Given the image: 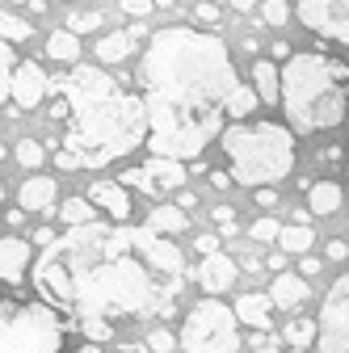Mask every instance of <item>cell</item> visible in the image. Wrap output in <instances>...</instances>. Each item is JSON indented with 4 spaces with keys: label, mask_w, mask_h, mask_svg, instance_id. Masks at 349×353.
I'll list each match as a JSON object with an SVG mask.
<instances>
[{
    "label": "cell",
    "mask_w": 349,
    "mask_h": 353,
    "mask_svg": "<svg viewBox=\"0 0 349 353\" xmlns=\"http://www.w3.org/2000/svg\"><path fill=\"white\" fill-rule=\"evenodd\" d=\"M42 303L72 320L84 341H110L122 320H160L186 290V256L152 228H68L34 261Z\"/></svg>",
    "instance_id": "1"
},
{
    "label": "cell",
    "mask_w": 349,
    "mask_h": 353,
    "mask_svg": "<svg viewBox=\"0 0 349 353\" xmlns=\"http://www.w3.org/2000/svg\"><path fill=\"white\" fill-rule=\"evenodd\" d=\"M240 88L228 42L210 30L164 26L139 59V97L148 110V152L164 160H198L223 135L232 93Z\"/></svg>",
    "instance_id": "2"
},
{
    "label": "cell",
    "mask_w": 349,
    "mask_h": 353,
    "mask_svg": "<svg viewBox=\"0 0 349 353\" xmlns=\"http://www.w3.org/2000/svg\"><path fill=\"white\" fill-rule=\"evenodd\" d=\"M51 88L68 101V130L55 148V164L76 168H101L130 152L148 148V110L143 97H130L126 88L97 63H76L72 72L55 76Z\"/></svg>",
    "instance_id": "3"
},
{
    "label": "cell",
    "mask_w": 349,
    "mask_h": 353,
    "mask_svg": "<svg viewBox=\"0 0 349 353\" xmlns=\"http://www.w3.org/2000/svg\"><path fill=\"white\" fill-rule=\"evenodd\" d=\"M282 118L295 135L337 130L349 118V63L324 51H295L282 68Z\"/></svg>",
    "instance_id": "4"
},
{
    "label": "cell",
    "mask_w": 349,
    "mask_h": 353,
    "mask_svg": "<svg viewBox=\"0 0 349 353\" xmlns=\"http://www.w3.org/2000/svg\"><path fill=\"white\" fill-rule=\"evenodd\" d=\"M219 143L236 185L248 190L278 185L295 168V130L286 122H232L219 135Z\"/></svg>",
    "instance_id": "5"
},
{
    "label": "cell",
    "mask_w": 349,
    "mask_h": 353,
    "mask_svg": "<svg viewBox=\"0 0 349 353\" xmlns=\"http://www.w3.org/2000/svg\"><path fill=\"white\" fill-rule=\"evenodd\" d=\"M68 324L51 303L0 299V353H63Z\"/></svg>",
    "instance_id": "6"
},
{
    "label": "cell",
    "mask_w": 349,
    "mask_h": 353,
    "mask_svg": "<svg viewBox=\"0 0 349 353\" xmlns=\"http://www.w3.org/2000/svg\"><path fill=\"white\" fill-rule=\"evenodd\" d=\"M186 353H240V316L219 299H198L177 332Z\"/></svg>",
    "instance_id": "7"
},
{
    "label": "cell",
    "mask_w": 349,
    "mask_h": 353,
    "mask_svg": "<svg viewBox=\"0 0 349 353\" xmlns=\"http://www.w3.org/2000/svg\"><path fill=\"white\" fill-rule=\"evenodd\" d=\"M316 324H320V341H316L320 353H349V274H341L328 286Z\"/></svg>",
    "instance_id": "8"
},
{
    "label": "cell",
    "mask_w": 349,
    "mask_h": 353,
    "mask_svg": "<svg viewBox=\"0 0 349 353\" xmlns=\"http://www.w3.org/2000/svg\"><path fill=\"white\" fill-rule=\"evenodd\" d=\"M186 176H190V164L186 160H164V156H152L148 164H135L122 172V185L126 190H139L148 198H164L172 190H186Z\"/></svg>",
    "instance_id": "9"
},
{
    "label": "cell",
    "mask_w": 349,
    "mask_h": 353,
    "mask_svg": "<svg viewBox=\"0 0 349 353\" xmlns=\"http://www.w3.org/2000/svg\"><path fill=\"white\" fill-rule=\"evenodd\" d=\"M295 13L312 34L349 47V0H295Z\"/></svg>",
    "instance_id": "10"
},
{
    "label": "cell",
    "mask_w": 349,
    "mask_h": 353,
    "mask_svg": "<svg viewBox=\"0 0 349 353\" xmlns=\"http://www.w3.org/2000/svg\"><path fill=\"white\" fill-rule=\"evenodd\" d=\"M51 93V76L42 72V63H17V76H13V105L17 110H26V114H34L38 105H42V97Z\"/></svg>",
    "instance_id": "11"
},
{
    "label": "cell",
    "mask_w": 349,
    "mask_h": 353,
    "mask_svg": "<svg viewBox=\"0 0 349 353\" xmlns=\"http://www.w3.org/2000/svg\"><path fill=\"white\" fill-rule=\"evenodd\" d=\"M236 261L228 256V252H210V256H202V265H198V286L206 290V294H228L232 286H236Z\"/></svg>",
    "instance_id": "12"
},
{
    "label": "cell",
    "mask_w": 349,
    "mask_h": 353,
    "mask_svg": "<svg viewBox=\"0 0 349 353\" xmlns=\"http://www.w3.org/2000/svg\"><path fill=\"white\" fill-rule=\"evenodd\" d=\"M30 261H34V244L21 240V236H5L0 240V282L17 286L30 270Z\"/></svg>",
    "instance_id": "13"
},
{
    "label": "cell",
    "mask_w": 349,
    "mask_h": 353,
    "mask_svg": "<svg viewBox=\"0 0 349 353\" xmlns=\"http://www.w3.org/2000/svg\"><path fill=\"white\" fill-rule=\"evenodd\" d=\"M97 210H106L114 223H126L130 219V198H126V185L122 181H93V190L84 194Z\"/></svg>",
    "instance_id": "14"
},
{
    "label": "cell",
    "mask_w": 349,
    "mask_h": 353,
    "mask_svg": "<svg viewBox=\"0 0 349 353\" xmlns=\"http://www.w3.org/2000/svg\"><path fill=\"white\" fill-rule=\"evenodd\" d=\"M55 194H59L55 176H30V181H21V190H17V206L30 210V214L51 210L55 206Z\"/></svg>",
    "instance_id": "15"
},
{
    "label": "cell",
    "mask_w": 349,
    "mask_h": 353,
    "mask_svg": "<svg viewBox=\"0 0 349 353\" xmlns=\"http://www.w3.org/2000/svg\"><path fill=\"white\" fill-rule=\"evenodd\" d=\"M274 294H261V290H248V294H240L236 299V316H240V324H248V328H270V320H274Z\"/></svg>",
    "instance_id": "16"
},
{
    "label": "cell",
    "mask_w": 349,
    "mask_h": 353,
    "mask_svg": "<svg viewBox=\"0 0 349 353\" xmlns=\"http://www.w3.org/2000/svg\"><path fill=\"white\" fill-rule=\"evenodd\" d=\"M270 294H274V303L278 307H286V312H299L303 303L312 299V286H308V278H295V274H278L274 278V286H270Z\"/></svg>",
    "instance_id": "17"
},
{
    "label": "cell",
    "mask_w": 349,
    "mask_h": 353,
    "mask_svg": "<svg viewBox=\"0 0 349 353\" xmlns=\"http://www.w3.org/2000/svg\"><path fill=\"white\" fill-rule=\"evenodd\" d=\"M143 228H152V232H160V236H177V232H190V210H181V206H164V202H156L152 210H148V223Z\"/></svg>",
    "instance_id": "18"
},
{
    "label": "cell",
    "mask_w": 349,
    "mask_h": 353,
    "mask_svg": "<svg viewBox=\"0 0 349 353\" xmlns=\"http://www.w3.org/2000/svg\"><path fill=\"white\" fill-rule=\"evenodd\" d=\"M252 88L266 105H282V72L270 59H252Z\"/></svg>",
    "instance_id": "19"
},
{
    "label": "cell",
    "mask_w": 349,
    "mask_h": 353,
    "mask_svg": "<svg viewBox=\"0 0 349 353\" xmlns=\"http://www.w3.org/2000/svg\"><path fill=\"white\" fill-rule=\"evenodd\" d=\"M130 51H135V34H130V30H114V34H106L97 42V59L101 63H126Z\"/></svg>",
    "instance_id": "20"
},
{
    "label": "cell",
    "mask_w": 349,
    "mask_h": 353,
    "mask_svg": "<svg viewBox=\"0 0 349 353\" xmlns=\"http://www.w3.org/2000/svg\"><path fill=\"white\" fill-rule=\"evenodd\" d=\"M341 198H345V194H341L337 181H316V185H308V210L320 214V219H324V214H337V210H341Z\"/></svg>",
    "instance_id": "21"
},
{
    "label": "cell",
    "mask_w": 349,
    "mask_h": 353,
    "mask_svg": "<svg viewBox=\"0 0 349 353\" xmlns=\"http://www.w3.org/2000/svg\"><path fill=\"white\" fill-rule=\"evenodd\" d=\"M312 244H316V232H312L308 223H290V228H282V236H278V248H282L286 256H308Z\"/></svg>",
    "instance_id": "22"
},
{
    "label": "cell",
    "mask_w": 349,
    "mask_h": 353,
    "mask_svg": "<svg viewBox=\"0 0 349 353\" xmlns=\"http://www.w3.org/2000/svg\"><path fill=\"white\" fill-rule=\"evenodd\" d=\"M47 55H51L55 63H76V59H80V34H72L68 26L55 30V34L47 38Z\"/></svg>",
    "instance_id": "23"
},
{
    "label": "cell",
    "mask_w": 349,
    "mask_h": 353,
    "mask_svg": "<svg viewBox=\"0 0 349 353\" xmlns=\"http://www.w3.org/2000/svg\"><path fill=\"white\" fill-rule=\"evenodd\" d=\"M282 341H286L295 353H303V349H312V345L320 341V324H316V320H290V324L282 328Z\"/></svg>",
    "instance_id": "24"
},
{
    "label": "cell",
    "mask_w": 349,
    "mask_h": 353,
    "mask_svg": "<svg viewBox=\"0 0 349 353\" xmlns=\"http://www.w3.org/2000/svg\"><path fill=\"white\" fill-rule=\"evenodd\" d=\"M93 202L89 198H68V202H59V219H63V223L68 228H84V223H97V219H93Z\"/></svg>",
    "instance_id": "25"
},
{
    "label": "cell",
    "mask_w": 349,
    "mask_h": 353,
    "mask_svg": "<svg viewBox=\"0 0 349 353\" xmlns=\"http://www.w3.org/2000/svg\"><path fill=\"white\" fill-rule=\"evenodd\" d=\"M13 76H17V59H13V42L0 38V101L13 97Z\"/></svg>",
    "instance_id": "26"
},
{
    "label": "cell",
    "mask_w": 349,
    "mask_h": 353,
    "mask_svg": "<svg viewBox=\"0 0 349 353\" xmlns=\"http://www.w3.org/2000/svg\"><path fill=\"white\" fill-rule=\"evenodd\" d=\"M257 101H261V97H257V88H252V84H240V88H236V93H232V105H228V118H236V122H244V118H248V114L257 110Z\"/></svg>",
    "instance_id": "27"
},
{
    "label": "cell",
    "mask_w": 349,
    "mask_h": 353,
    "mask_svg": "<svg viewBox=\"0 0 349 353\" xmlns=\"http://www.w3.org/2000/svg\"><path fill=\"white\" fill-rule=\"evenodd\" d=\"M34 30H30V21L26 17H17V13H0V38L5 42H26Z\"/></svg>",
    "instance_id": "28"
},
{
    "label": "cell",
    "mask_w": 349,
    "mask_h": 353,
    "mask_svg": "<svg viewBox=\"0 0 349 353\" xmlns=\"http://www.w3.org/2000/svg\"><path fill=\"white\" fill-rule=\"evenodd\" d=\"M13 160H17L21 168H38L42 160H47V152H42V143H38V139H21V143L13 148Z\"/></svg>",
    "instance_id": "29"
},
{
    "label": "cell",
    "mask_w": 349,
    "mask_h": 353,
    "mask_svg": "<svg viewBox=\"0 0 349 353\" xmlns=\"http://www.w3.org/2000/svg\"><path fill=\"white\" fill-rule=\"evenodd\" d=\"M248 236H252L257 244H274V240L282 236V223H278V219H270V214H266V219H257V223L248 228Z\"/></svg>",
    "instance_id": "30"
},
{
    "label": "cell",
    "mask_w": 349,
    "mask_h": 353,
    "mask_svg": "<svg viewBox=\"0 0 349 353\" xmlns=\"http://www.w3.org/2000/svg\"><path fill=\"white\" fill-rule=\"evenodd\" d=\"M143 345H148L152 353H168V349H177L181 341H177V332H168V328H152V332L143 336Z\"/></svg>",
    "instance_id": "31"
},
{
    "label": "cell",
    "mask_w": 349,
    "mask_h": 353,
    "mask_svg": "<svg viewBox=\"0 0 349 353\" xmlns=\"http://www.w3.org/2000/svg\"><path fill=\"white\" fill-rule=\"evenodd\" d=\"M63 26H68L72 34H84V30H101V13H97V9H93V13H80V9H76V13H68V21H63Z\"/></svg>",
    "instance_id": "32"
},
{
    "label": "cell",
    "mask_w": 349,
    "mask_h": 353,
    "mask_svg": "<svg viewBox=\"0 0 349 353\" xmlns=\"http://www.w3.org/2000/svg\"><path fill=\"white\" fill-rule=\"evenodd\" d=\"M261 17H266L270 26H286L290 21V5L286 0H266V5H261Z\"/></svg>",
    "instance_id": "33"
},
{
    "label": "cell",
    "mask_w": 349,
    "mask_h": 353,
    "mask_svg": "<svg viewBox=\"0 0 349 353\" xmlns=\"http://www.w3.org/2000/svg\"><path fill=\"white\" fill-rule=\"evenodd\" d=\"M210 219H215L219 228H228L223 236H232V232H236V210H232L228 202H219V206H215V210H210Z\"/></svg>",
    "instance_id": "34"
},
{
    "label": "cell",
    "mask_w": 349,
    "mask_h": 353,
    "mask_svg": "<svg viewBox=\"0 0 349 353\" xmlns=\"http://www.w3.org/2000/svg\"><path fill=\"white\" fill-rule=\"evenodd\" d=\"M122 5V13H130V17H148L152 9H156V0H118Z\"/></svg>",
    "instance_id": "35"
},
{
    "label": "cell",
    "mask_w": 349,
    "mask_h": 353,
    "mask_svg": "<svg viewBox=\"0 0 349 353\" xmlns=\"http://www.w3.org/2000/svg\"><path fill=\"white\" fill-rule=\"evenodd\" d=\"M194 21H202V26H215V21H219V5H210V0L194 5Z\"/></svg>",
    "instance_id": "36"
},
{
    "label": "cell",
    "mask_w": 349,
    "mask_h": 353,
    "mask_svg": "<svg viewBox=\"0 0 349 353\" xmlns=\"http://www.w3.org/2000/svg\"><path fill=\"white\" fill-rule=\"evenodd\" d=\"M320 270H324V261H320V256H312V252H308V256H299V274H303V278H316Z\"/></svg>",
    "instance_id": "37"
},
{
    "label": "cell",
    "mask_w": 349,
    "mask_h": 353,
    "mask_svg": "<svg viewBox=\"0 0 349 353\" xmlns=\"http://www.w3.org/2000/svg\"><path fill=\"white\" fill-rule=\"evenodd\" d=\"M194 248H198L202 256H210V252H219V236H210V232H202V236H194Z\"/></svg>",
    "instance_id": "38"
},
{
    "label": "cell",
    "mask_w": 349,
    "mask_h": 353,
    "mask_svg": "<svg viewBox=\"0 0 349 353\" xmlns=\"http://www.w3.org/2000/svg\"><path fill=\"white\" fill-rule=\"evenodd\" d=\"M252 202H257V206H266V210H270V206H278V190H274V185H261Z\"/></svg>",
    "instance_id": "39"
},
{
    "label": "cell",
    "mask_w": 349,
    "mask_h": 353,
    "mask_svg": "<svg viewBox=\"0 0 349 353\" xmlns=\"http://www.w3.org/2000/svg\"><path fill=\"white\" fill-rule=\"evenodd\" d=\"M349 256V244L345 240H328V261H345Z\"/></svg>",
    "instance_id": "40"
},
{
    "label": "cell",
    "mask_w": 349,
    "mask_h": 353,
    "mask_svg": "<svg viewBox=\"0 0 349 353\" xmlns=\"http://www.w3.org/2000/svg\"><path fill=\"white\" fill-rule=\"evenodd\" d=\"M232 181H236V176H232V172H223V168H215V172H210V185H215V190H228Z\"/></svg>",
    "instance_id": "41"
},
{
    "label": "cell",
    "mask_w": 349,
    "mask_h": 353,
    "mask_svg": "<svg viewBox=\"0 0 349 353\" xmlns=\"http://www.w3.org/2000/svg\"><path fill=\"white\" fill-rule=\"evenodd\" d=\"M55 240H59V236H55V228H38V232H34V244H42V248H51Z\"/></svg>",
    "instance_id": "42"
},
{
    "label": "cell",
    "mask_w": 349,
    "mask_h": 353,
    "mask_svg": "<svg viewBox=\"0 0 349 353\" xmlns=\"http://www.w3.org/2000/svg\"><path fill=\"white\" fill-rule=\"evenodd\" d=\"M228 5H232L236 13H252L257 5H266V0H228Z\"/></svg>",
    "instance_id": "43"
},
{
    "label": "cell",
    "mask_w": 349,
    "mask_h": 353,
    "mask_svg": "<svg viewBox=\"0 0 349 353\" xmlns=\"http://www.w3.org/2000/svg\"><path fill=\"white\" fill-rule=\"evenodd\" d=\"M194 202H198V198H194L190 190H177V206H181V210H194Z\"/></svg>",
    "instance_id": "44"
},
{
    "label": "cell",
    "mask_w": 349,
    "mask_h": 353,
    "mask_svg": "<svg viewBox=\"0 0 349 353\" xmlns=\"http://www.w3.org/2000/svg\"><path fill=\"white\" fill-rule=\"evenodd\" d=\"M282 265H286V252H274V256L266 261V270H282Z\"/></svg>",
    "instance_id": "45"
},
{
    "label": "cell",
    "mask_w": 349,
    "mask_h": 353,
    "mask_svg": "<svg viewBox=\"0 0 349 353\" xmlns=\"http://www.w3.org/2000/svg\"><path fill=\"white\" fill-rule=\"evenodd\" d=\"M274 59H290V47H286V42H274Z\"/></svg>",
    "instance_id": "46"
},
{
    "label": "cell",
    "mask_w": 349,
    "mask_h": 353,
    "mask_svg": "<svg viewBox=\"0 0 349 353\" xmlns=\"http://www.w3.org/2000/svg\"><path fill=\"white\" fill-rule=\"evenodd\" d=\"M118 353H152L148 345H118Z\"/></svg>",
    "instance_id": "47"
},
{
    "label": "cell",
    "mask_w": 349,
    "mask_h": 353,
    "mask_svg": "<svg viewBox=\"0 0 349 353\" xmlns=\"http://www.w3.org/2000/svg\"><path fill=\"white\" fill-rule=\"evenodd\" d=\"M30 9H34V13H47V9H51V0H30Z\"/></svg>",
    "instance_id": "48"
},
{
    "label": "cell",
    "mask_w": 349,
    "mask_h": 353,
    "mask_svg": "<svg viewBox=\"0 0 349 353\" xmlns=\"http://www.w3.org/2000/svg\"><path fill=\"white\" fill-rule=\"evenodd\" d=\"M76 353H101V345H93V341H84V345H80Z\"/></svg>",
    "instance_id": "49"
},
{
    "label": "cell",
    "mask_w": 349,
    "mask_h": 353,
    "mask_svg": "<svg viewBox=\"0 0 349 353\" xmlns=\"http://www.w3.org/2000/svg\"><path fill=\"white\" fill-rule=\"evenodd\" d=\"M252 353H282V349H274V345H257Z\"/></svg>",
    "instance_id": "50"
},
{
    "label": "cell",
    "mask_w": 349,
    "mask_h": 353,
    "mask_svg": "<svg viewBox=\"0 0 349 353\" xmlns=\"http://www.w3.org/2000/svg\"><path fill=\"white\" fill-rule=\"evenodd\" d=\"M13 5H30V0H13Z\"/></svg>",
    "instance_id": "51"
},
{
    "label": "cell",
    "mask_w": 349,
    "mask_h": 353,
    "mask_svg": "<svg viewBox=\"0 0 349 353\" xmlns=\"http://www.w3.org/2000/svg\"><path fill=\"white\" fill-rule=\"evenodd\" d=\"M5 156H9V152H5V148H0V160H5Z\"/></svg>",
    "instance_id": "52"
},
{
    "label": "cell",
    "mask_w": 349,
    "mask_h": 353,
    "mask_svg": "<svg viewBox=\"0 0 349 353\" xmlns=\"http://www.w3.org/2000/svg\"><path fill=\"white\" fill-rule=\"evenodd\" d=\"M0 198H5V185H0Z\"/></svg>",
    "instance_id": "53"
},
{
    "label": "cell",
    "mask_w": 349,
    "mask_h": 353,
    "mask_svg": "<svg viewBox=\"0 0 349 353\" xmlns=\"http://www.w3.org/2000/svg\"><path fill=\"white\" fill-rule=\"evenodd\" d=\"M345 172H349V164H345Z\"/></svg>",
    "instance_id": "54"
}]
</instances>
